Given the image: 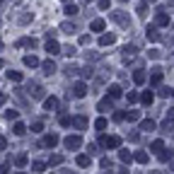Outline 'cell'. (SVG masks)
Here are the masks:
<instances>
[{"label":"cell","mask_w":174,"mask_h":174,"mask_svg":"<svg viewBox=\"0 0 174 174\" xmlns=\"http://www.w3.org/2000/svg\"><path fill=\"white\" fill-rule=\"evenodd\" d=\"M80 145H82V138L80 136H68L65 138V147H68V150H77Z\"/></svg>","instance_id":"1"},{"label":"cell","mask_w":174,"mask_h":174,"mask_svg":"<svg viewBox=\"0 0 174 174\" xmlns=\"http://www.w3.org/2000/svg\"><path fill=\"white\" fill-rule=\"evenodd\" d=\"M85 94H87V85L80 80V82H75L73 85V97H77V99H82Z\"/></svg>","instance_id":"2"},{"label":"cell","mask_w":174,"mask_h":174,"mask_svg":"<svg viewBox=\"0 0 174 174\" xmlns=\"http://www.w3.org/2000/svg\"><path fill=\"white\" fill-rule=\"evenodd\" d=\"M104 145L109 147V150H116V147L121 145V138H119V136H109L107 140H104Z\"/></svg>","instance_id":"3"},{"label":"cell","mask_w":174,"mask_h":174,"mask_svg":"<svg viewBox=\"0 0 174 174\" xmlns=\"http://www.w3.org/2000/svg\"><path fill=\"white\" fill-rule=\"evenodd\" d=\"M46 51H48L51 56L61 53V46H58V41H53V39H48V41H46Z\"/></svg>","instance_id":"4"},{"label":"cell","mask_w":174,"mask_h":174,"mask_svg":"<svg viewBox=\"0 0 174 174\" xmlns=\"http://www.w3.org/2000/svg\"><path fill=\"white\" fill-rule=\"evenodd\" d=\"M140 102H143L145 107H150V104L155 102V94H152V92H150V90H145V92H143V94H140Z\"/></svg>","instance_id":"5"},{"label":"cell","mask_w":174,"mask_h":174,"mask_svg":"<svg viewBox=\"0 0 174 174\" xmlns=\"http://www.w3.org/2000/svg\"><path fill=\"white\" fill-rule=\"evenodd\" d=\"M114 41H116L114 34H102L99 37V46H109V44H114Z\"/></svg>","instance_id":"6"},{"label":"cell","mask_w":174,"mask_h":174,"mask_svg":"<svg viewBox=\"0 0 174 174\" xmlns=\"http://www.w3.org/2000/svg\"><path fill=\"white\" fill-rule=\"evenodd\" d=\"M150 82H152V85H160V82H162V70H160V68H155V70H152Z\"/></svg>","instance_id":"7"},{"label":"cell","mask_w":174,"mask_h":174,"mask_svg":"<svg viewBox=\"0 0 174 174\" xmlns=\"http://www.w3.org/2000/svg\"><path fill=\"white\" fill-rule=\"evenodd\" d=\"M56 107H58V99H56V97H48V99L44 102V109L46 111H53Z\"/></svg>","instance_id":"8"},{"label":"cell","mask_w":174,"mask_h":174,"mask_svg":"<svg viewBox=\"0 0 174 174\" xmlns=\"http://www.w3.org/2000/svg\"><path fill=\"white\" fill-rule=\"evenodd\" d=\"M140 131H145V133H150V131H155V121H152V119L143 121V123H140Z\"/></svg>","instance_id":"9"},{"label":"cell","mask_w":174,"mask_h":174,"mask_svg":"<svg viewBox=\"0 0 174 174\" xmlns=\"http://www.w3.org/2000/svg\"><path fill=\"white\" fill-rule=\"evenodd\" d=\"M24 65H27V68H37L39 58H37V56H24Z\"/></svg>","instance_id":"10"},{"label":"cell","mask_w":174,"mask_h":174,"mask_svg":"<svg viewBox=\"0 0 174 174\" xmlns=\"http://www.w3.org/2000/svg\"><path fill=\"white\" fill-rule=\"evenodd\" d=\"M133 82L136 85H145V73H143V70H136V73H133Z\"/></svg>","instance_id":"11"},{"label":"cell","mask_w":174,"mask_h":174,"mask_svg":"<svg viewBox=\"0 0 174 174\" xmlns=\"http://www.w3.org/2000/svg\"><path fill=\"white\" fill-rule=\"evenodd\" d=\"M41 68H44V73H46V75H53V73H56V63H53V61H46Z\"/></svg>","instance_id":"12"},{"label":"cell","mask_w":174,"mask_h":174,"mask_svg":"<svg viewBox=\"0 0 174 174\" xmlns=\"http://www.w3.org/2000/svg\"><path fill=\"white\" fill-rule=\"evenodd\" d=\"M97 109H99L102 114H104V111H111V109H114V107H111V102H109V99H102L99 104H97Z\"/></svg>","instance_id":"13"},{"label":"cell","mask_w":174,"mask_h":174,"mask_svg":"<svg viewBox=\"0 0 174 174\" xmlns=\"http://www.w3.org/2000/svg\"><path fill=\"white\" fill-rule=\"evenodd\" d=\"M77 165H80V167H90L92 165V157L90 155H77Z\"/></svg>","instance_id":"14"},{"label":"cell","mask_w":174,"mask_h":174,"mask_svg":"<svg viewBox=\"0 0 174 174\" xmlns=\"http://www.w3.org/2000/svg\"><path fill=\"white\" fill-rule=\"evenodd\" d=\"M109 94L114 97V99L121 97V94H123V92H121V85H109Z\"/></svg>","instance_id":"15"},{"label":"cell","mask_w":174,"mask_h":174,"mask_svg":"<svg viewBox=\"0 0 174 174\" xmlns=\"http://www.w3.org/2000/svg\"><path fill=\"white\" fill-rule=\"evenodd\" d=\"M133 160H136V162H140V165H145V162H147V152H143V150H138L136 155H133Z\"/></svg>","instance_id":"16"},{"label":"cell","mask_w":174,"mask_h":174,"mask_svg":"<svg viewBox=\"0 0 174 174\" xmlns=\"http://www.w3.org/2000/svg\"><path fill=\"white\" fill-rule=\"evenodd\" d=\"M44 143H46V145H48V147H53L56 143H58V136H56V133H48V136L44 138Z\"/></svg>","instance_id":"17"},{"label":"cell","mask_w":174,"mask_h":174,"mask_svg":"<svg viewBox=\"0 0 174 174\" xmlns=\"http://www.w3.org/2000/svg\"><path fill=\"white\" fill-rule=\"evenodd\" d=\"M107 126H109V121L104 119V116H102V119H97V121H94V128H97V131H104V128H107Z\"/></svg>","instance_id":"18"},{"label":"cell","mask_w":174,"mask_h":174,"mask_svg":"<svg viewBox=\"0 0 174 174\" xmlns=\"http://www.w3.org/2000/svg\"><path fill=\"white\" fill-rule=\"evenodd\" d=\"M90 29L92 32H102V29H104V19H94V22L90 24Z\"/></svg>","instance_id":"19"},{"label":"cell","mask_w":174,"mask_h":174,"mask_svg":"<svg viewBox=\"0 0 174 174\" xmlns=\"http://www.w3.org/2000/svg\"><path fill=\"white\" fill-rule=\"evenodd\" d=\"M136 53H138V46H133V44L123 46V56H126V58H128V56H136Z\"/></svg>","instance_id":"20"},{"label":"cell","mask_w":174,"mask_h":174,"mask_svg":"<svg viewBox=\"0 0 174 174\" xmlns=\"http://www.w3.org/2000/svg\"><path fill=\"white\" fill-rule=\"evenodd\" d=\"M119 160H121V162H131V160H133V155H131L128 150H119Z\"/></svg>","instance_id":"21"},{"label":"cell","mask_w":174,"mask_h":174,"mask_svg":"<svg viewBox=\"0 0 174 174\" xmlns=\"http://www.w3.org/2000/svg\"><path fill=\"white\" fill-rule=\"evenodd\" d=\"M29 94H32V97H41L44 92H41V87H39V85H29Z\"/></svg>","instance_id":"22"},{"label":"cell","mask_w":174,"mask_h":174,"mask_svg":"<svg viewBox=\"0 0 174 174\" xmlns=\"http://www.w3.org/2000/svg\"><path fill=\"white\" fill-rule=\"evenodd\" d=\"M150 150H152V152H162V150H165V143H162V140H155V143L150 145Z\"/></svg>","instance_id":"23"},{"label":"cell","mask_w":174,"mask_h":174,"mask_svg":"<svg viewBox=\"0 0 174 174\" xmlns=\"http://www.w3.org/2000/svg\"><path fill=\"white\" fill-rule=\"evenodd\" d=\"M12 131H15V136H24V131H27V126H24V123H19V121H17V123H15V128H12Z\"/></svg>","instance_id":"24"},{"label":"cell","mask_w":174,"mask_h":174,"mask_svg":"<svg viewBox=\"0 0 174 174\" xmlns=\"http://www.w3.org/2000/svg\"><path fill=\"white\" fill-rule=\"evenodd\" d=\"M157 24H162V27H165V24H169V15L160 12V15H157Z\"/></svg>","instance_id":"25"},{"label":"cell","mask_w":174,"mask_h":174,"mask_svg":"<svg viewBox=\"0 0 174 174\" xmlns=\"http://www.w3.org/2000/svg\"><path fill=\"white\" fill-rule=\"evenodd\" d=\"M73 123L77 128H85V126H87V119H85V116H77V119H73Z\"/></svg>","instance_id":"26"},{"label":"cell","mask_w":174,"mask_h":174,"mask_svg":"<svg viewBox=\"0 0 174 174\" xmlns=\"http://www.w3.org/2000/svg\"><path fill=\"white\" fill-rule=\"evenodd\" d=\"M123 119H128V121H138V119H140V111H128Z\"/></svg>","instance_id":"27"},{"label":"cell","mask_w":174,"mask_h":174,"mask_svg":"<svg viewBox=\"0 0 174 174\" xmlns=\"http://www.w3.org/2000/svg\"><path fill=\"white\" fill-rule=\"evenodd\" d=\"M147 37L152 39V41H157V37H160L157 34V27H147Z\"/></svg>","instance_id":"28"},{"label":"cell","mask_w":174,"mask_h":174,"mask_svg":"<svg viewBox=\"0 0 174 174\" xmlns=\"http://www.w3.org/2000/svg\"><path fill=\"white\" fill-rule=\"evenodd\" d=\"M7 77H10V80H15V82H19V80H22V73H15V70H7Z\"/></svg>","instance_id":"29"},{"label":"cell","mask_w":174,"mask_h":174,"mask_svg":"<svg viewBox=\"0 0 174 174\" xmlns=\"http://www.w3.org/2000/svg\"><path fill=\"white\" fill-rule=\"evenodd\" d=\"M70 123H73V119L68 114H61V126H70Z\"/></svg>","instance_id":"30"},{"label":"cell","mask_w":174,"mask_h":174,"mask_svg":"<svg viewBox=\"0 0 174 174\" xmlns=\"http://www.w3.org/2000/svg\"><path fill=\"white\" fill-rule=\"evenodd\" d=\"M32 167H34V172H37V174H41V172L46 169V165H44V162H34Z\"/></svg>","instance_id":"31"},{"label":"cell","mask_w":174,"mask_h":174,"mask_svg":"<svg viewBox=\"0 0 174 174\" xmlns=\"http://www.w3.org/2000/svg\"><path fill=\"white\" fill-rule=\"evenodd\" d=\"M61 162H63L61 155H51V160H48V165H61Z\"/></svg>","instance_id":"32"},{"label":"cell","mask_w":174,"mask_h":174,"mask_svg":"<svg viewBox=\"0 0 174 174\" xmlns=\"http://www.w3.org/2000/svg\"><path fill=\"white\" fill-rule=\"evenodd\" d=\"M99 165H102V169H109V167H111V160H109V157H102Z\"/></svg>","instance_id":"33"},{"label":"cell","mask_w":174,"mask_h":174,"mask_svg":"<svg viewBox=\"0 0 174 174\" xmlns=\"http://www.w3.org/2000/svg\"><path fill=\"white\" fill-rule=\"evenodd\" d=\"M32 131H34V133H41V131H44V123H41V121H37V123L32 126Z\"/></svg>","instance_id":"34"},{"label":"cell","mask_w":174,"mask_h":174,"mask_svg":"<svg viewBox=\"0 0 174 174\" xmlns=\"http://www.w3.org/2000/svg\"><path fill=\"white\" fill-rule=\"evenodd\" d=\"M65 15H77V7H75V5H68V7H65Z\"/></svg>","instance_id":"35"},{"label":"cell","mask_w":174,"mask_h":174,"mask_svg":"<svg viewBox=\"0 0 174 174\" xmlns=\"http://www.w3.org/2000/svg\"><path fill=\"white\" fill-rule=\"evenodd\" d=\"M157 155H160V160H162V162H167V160L172 157V152H165V150H162V152H157Z\"/></svg>","instance_id":"36"},{"label":"cell","mask_w":174,"mask_h":174,"mask_svg":"<svg viewBox=\"0 0 174 174\" xmlns=\"http://www.w3.org/2000/svg\"><path fill=\"white\" fill-rule=\"evenodd\" d=\"M169 94H172V90H169V87H162V90H160V97H169Z\"/></svg>","instance_id":"37"},{"label":"cell","mask_w":174,"mask_h":174,"mask_svg":"<svg viewBox=\"0 0 174 174\" xmlns=\"http://www.w3.org/2000/svg\"><path fill=\"white\" fill-rule=\"evenodd\" d=\"M17 165H19V167H24V165H27V157L19 155V157H17Z\"/></svg>","instance_id":"38"},{"label":"cell","mask_w":174,"mask_h":174,"mask_svg":"<svg viewBox=\"0 0 174 174\" xmlns=\"http://www.w3.org/2000/svg\"><path fill=\"white\" fill-rule=\"evenodd\" d=\"M123 116H126L123 111H116V114H114V121H123Z\"/></svg>","instance_id":"39"},{"label":"cell","mask_w":174,"mask_h":174,"mask_svg":"<svg viewBox=\"0 0 174 174\" xmlns=\"http://www.w3.org/2000/svg\"><path fill=\"white\" fill-rule=\"evenodd\" d=\"M73 29H75L73 24H63V32H65V34H73Z\"/></svg>","instance_id":"40"},{"label":"cell","mask_w":174,"mask_h":174,"mask_svg":"<svg viewBox=\"0 0 174 174\" xmlns=\"http://www.w3.org/2000/svg\"><path fill=\"white\" fill-rule=\"evenodd\" d=\"M147 56H150V58H160V51H155V48H152V51H147Z\"/></svg>","instance_id":"41"},{"label":"cell","mask_w":174,"mask_h":174,"mask_svg":"<svg viewBox=\"0 0 174 174\" xmlns=\"http://www.w3.org/2000/svg\"><path fill=\"white\" fill-rule=\"evenodd\" d=\"M128 102H138V94H136V92H128Z\"/></svg>","instance_id":"42"},{"label":"cell","mask_w":174,"mask_h":174,"mask_svg":"<svg viewBox=\"0 0 174 174\" xmlns=\"http://www.w3.org/2000/svg\"><path fill=\"white\" fill-rule=\"evenodd\" d=\"M99 7H102V10H107V7H109V0H99Z\"/></svg>","instance_id":"43"},{"label":"cell","mask_w":174,"mask_h":174,"mask_svg":"<svg viewBox=\"0 0 174 174\" xmlns=\"http://www.w3.org/2000/svg\"><path fill=\"white\" fill-rule=\"evenodd\" d=\"M167 121H174V109H169V111H167Z\"/></svg>","instance_id":"44"},{"label":"cell","mask_w":174,"mask_h":174,"mask_svg":"<svg viewBox=\"0 0 174 174\" xmlns=\"http://www.w3.org/2000/svg\"><path fill=\"white\" fill-rule=\"evenodd\" d=\"M5 145H7V140H5V138H0V150H5Z\"/></svg>","instance_id":"45"},{"label":"cell","mask_w":174,"mask_h":174,"mask_svg":"<svg viewBox=\"0 0 174 174\" xmlns=\"http://www.w3.org/2000/svg\"><path fill=\"white\" fill-rule=\"evenodd\" d=\"M2 102H5V97H2V94H0V104H2Z\"/></svg>","instance_id":"46"},{"label":"cell","mask_w":174,"mask_h":174,"mask_svg":"<svg viewBox=\"0 0 174 174\" xmlns=\"http://www.w3.org/2000/svg\"><path fill=\"white\" fill-rule=\"evenodd\" d=\"M172 172H174V165H172Z\"/></svg>","instance_id":"47"},{"label":"cell","mask_w":174,"mask_h":174,"mask_svg":"<svg viewBox=\"0 0 174 174\" xmlns=\"http://www.w3.org/2000/svg\"><path fill=\"white\" fill-rule=\"evenodd\" d=\"M121 2H126V0H121Z\"/></svg>","instance_id":"48"},{"label":"cell","mask_w":174,"mask_h":174,"mask_svg":"<svg viewBox=\"0 0 174 174\" xmlns=\"http://www.w3.org/2000/svg\"><path fill=\"white\" fill-rule=\"evenodd\" d=\"M172 94H174V92H172Z\"/></svg>","instance_id":"49"}]
</instances>
